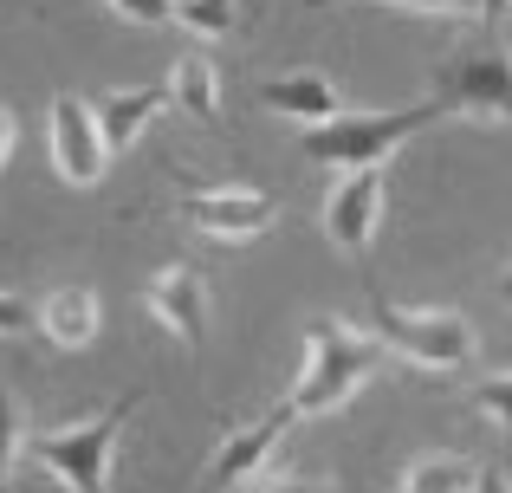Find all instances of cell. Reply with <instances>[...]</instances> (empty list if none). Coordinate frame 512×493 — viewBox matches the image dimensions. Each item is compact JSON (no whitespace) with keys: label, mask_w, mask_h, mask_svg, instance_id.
<instances>
[{"label":"cell","mask_w":512,"mask_h":493,"mask_svg":"<svg viewBox=\"0 0 512 493\" xmlns=\"http://www.w3.org/2000/svg\"><path fill=\"white\" fill-rule=\"evenodd\" d=\"M98 318H104V305H98L91 286H65V292H52L46 305H33V325L46 331L59 351H85V344L98 338Z\"/></svg>","instance_id":"obj_12"},{"label":"cell","mask_w":512,"mask_h":493,"mask_svg":"<svg viewBox=\"0 0 512 493\" xmlns=\"http://www.w3.org/2000/svg\"><path fill=\"white\" fill-rule=\"evenodd\" d=\"M467 403H474V416L487 422V429H512V377H487V383H474L467 390Z\"/></svg>","instance_id":"obj_17"},{"label":"cell","mask_w":512,"mask_h":493,"mask_svg":"<svg viewBox=\"0 0 512 493\" xmlns=\"http://www.w3.org/2000/svg\"><path fill=\"white\" fill-rule=\"evenodd\" d=\"M7 150H13V111L0 104V163H7Z\"/></svg>","instance_id":"obj_22"},{"label":"cell","mask_w":512,"mask_h":493,"mask_svg":"<svg viewBox=\"0 0 512 493\" xmlns=\"http://www.w3.org/2000/svg\"><path fill=\"white\" fill-rule=\"evenodd\" d=\"M370 318H376L383 351L415 364V370H428V377H454V370H467L480 357V338L461 312H409V305H389L370 286Z\"/></svg>","instance_id":"obj_3"},{"label":"cell","mask_w":512,"mask_h":493,"mask_svg":"<svg viewBox=\"0 0 512 493\" xmlns=\"http://www.w3.org/2000/svg\"><path fill=\"white\" fill-rule=\"evenodd\" d=\"M260 104L292 117V124H318V117L338 111V91H331L325 72H286V78H266L260 85Z\"/></svg>","instance_id":"obj_13"},{"label":"cell","mask_w":512,"mask_h":493,"mask_svg":"<svg viewBox=\"0 0 512 493\" xmlns=\"http://www.w3.org/2000/svg\"><path fill=\"white\" fill-rule=\"evenodd\" d=\"M169 104L188 117H201V124H214L221 117V78H214V65L201 59V52H188V59H175L169 72Z\"/></svg>","instance_id":"obj_14"},{"label":"cell","mask_w":512,"mask_h":493,"mask_svg":"<svg viewBox=\"0 0 512 493\" xmlns=\"http://www.w3.org/2000/svg\"><path fill=\"white\" fill-rule=\"evenodd\" d=\"M441 117V104H409V111H331L318 124H299V156L325 169H363V163H389L396 143H409L415 130H428Z\"/></svg>","instance_id":"obj_1"},{"label":"cell","mask_w":512,"mask_h":493,"mask_svg":"<svg viewBox=\"0 0 512 493\" xmlns=\"http://www.w3.org/2000/svg\"><path fill=\"white\" fill-rule=\"evenodd\" d=\"M156 111H169V85H130V91H111V98H98V137H104V156H124L130 143L143 137V124H150Z\"/></svg>","instance_id":"obj_11"},{"label":"cell","mask_w":512,"mask_h":493,"mask_svg":"<svg viewBox=\"0 0 512 493\" xmlns=\"http://www.w3.org/2000/svg\"><path fill=\"white\" fill-rule=\"evenodd\" d=\"M52 163H59V176L78 182V189L104 182V169H111L104 137H98V117H91V104L72 98V91L52 98Z\"/></svg>","instance_id":"obj_7"},{"label":"cell","mask_w":512,"mask_h":493,"mask_svg":"<svg viewBox=\"0 0 512 493\" xmlns=\"http://www.w3.org/2000/svg\"><path fill=\"white\" fill-rule=\"evenodd\" d=\"M402 493H467V487H480V468L467 455H428V461H415V468H402Z\"/></svg>","instance_id":"obj_15"},{"label":"cell","mask_w":512,"mask_h":493,"mask_svg":"<svg viewBox=\"0 0 512 493\" xmlns=\"http://www.w3.org/2000/svg\"><path fill=\"white\" fill-rule=\"evenodd\" d=\"M383 364H389L383 338L350 331V325H338V318H318V325H312V357H305V377H299V390L286 396L292 416H331V409H344Z\"/></svg>","instance_id":"obj_2"},{"label":"cell","mask_w":512,"mask_h":493,"mask_svg":"<svg viewBox=\"0 0 512 493\" xmlns=\"http://www.w3.org/2000/svg\"><path fill=\"white\" fill-rule=\"evenodd\" d=\"M383 189H389V169L383 163L344 169V182L325 195V234H331V247L363 253V247L376 241V221H383Z\"/></svg>","instance_id":"obj_6"},{"label":"cell","mask_w":512,"mask_h":493,"mask_svg":"<svg viewBox=\"0 0 512 493\" xmlns=\"http://www.w3.org/2000/svg\"><path fill=\"white\" fill-rule=\"evenodd\" d=\"M435 104L441 111L480 117V124H506L512 117V65L500 46L487 52H454L448 65L435 72Z\"/></svg>","instance_id":"obj_5"},{"label":"cell","mask_w":512,"mask_h":493,"mask_svg":"<svg viewBox=\"0 0 512 493\" xmlns=\"http://www.w3.org/2000/svg\"><path fill=\"white\" fill-rule=\"evenodd\" d=\"M292 403H279L273 416H260L253 429H240V435H227L221 442V455L208 461V487H247V481H260L266 474V461H273V448L286 442V429H292Z\"/></svg>","instance_id":"obj_9"},{"label":"cell","mask_w":512,"mask_h":493,"mask_svg":"<svg viewBox=\"0 0 512 493\" xmlns=\"http://www.w3.org/2000/svg\"><path fill=\"white\" fill-rule=\"evenodd\" d=\"M480 20H487V26H500V20H506V0H480Z\"/></svg>","instance_id":"obj_23"},{"label":"cell","mask_w":512,"mask_h":493,"mask_svg":"<svg viewBox=\"0 0 512 493\" xmlns=\"http://www.w3.org/2000/svg\"><path fill=\"white\" fill-rule=\"evenodd\" d=\"M305 7H338V0H305ZM409 13H480V0H389Z\"/></svg>","instance_id":"obj_19"},{"label":"cell","mask_w":512,"mask_h":493,"mask_svg":"<svg viewBox=\"0 0 512 493\" xmlns=\"http://www.w3.org/2000/svg\"><path fill=\"white\" fill-rule=\"evenodd\" d=\"M169 20L188 26L195 39H227L240 26V7L234 0H169Z\"/></svg>","instance_id":"obj_16"},{"label":"cell","mask_w":512,"mask_h":493,"mask_svg":"<svg viewBox=\"0 0 512 493\" xmlns=\"http://www.w3.org/2000/svg\"><path fill=\"white\" fill-rule=\"evenodd\" d=\"M143 305H150V318H163L182 344H201L208 338V286H201L195 266H163V273L150 279V292H143Z\"/></svg>","instance_id":"obj_10"},{"label":"cell","mask_w":512,"mask_h":493,"mask_svg":"<svg viewBox=\"0 0 512 493\" xmlns=\"http://www.w3.org/2000/svg\"><path fill=\"white\" fill-rule=\"evenodd\" d=\"M13 455H20V403L0 390V487H7V474H13Z\"/></svg>","instance_id":"obj_18"},{"label":"cell","mask_w":512,"mask_h":493,"mask_svg":"<svg viewBox=\"0 0 512 493\" xmlns=\"http://www.w3.org/2000/svg\"><path fill=\"white\" fill-rule=\"evenodd\" d=\"M273 195H253V189H188L182 195V221L214 241H253V234L273 228Z\"/></svg>","instance_id":"obj_8"},{"label":"cell","mask_w":512,"mask_h":493,"mask_svg":"<svg viewBox=\"0 0 512 493\" xmlns=\"http://www.w3.org/2000/svg\"><path fill=\"white\" fill-rule=\"evenodd\" d=\"M130 416H137V396L124 390L111 409H104V416L72 422V429L33 435V442H26V455H33L59 487H72V493H104V487H111V461H117V442H124V422H130Z\"/></svg>","instance_id":"obj_4"},{"label":"cell","mask_w":512,"mask_h":493,"mask_svg":"<svg viewBox=\"0 0 512 493\" xmlns=\"http://www.w3.org/2000/svg\"><path fill=\"white\" fill-rule=\"evenodd\" d=\"M104 7H117L137 26H169V0H104Z\"/></svg>","instance_id":"obj_20"},{"label":"cell","mask_w":512,"mask_h":493,"mask_svg":"<svg viewBox=\"0 0 512 493\" xmlns=\"http://www.w3.org/2000/svg\"><path fill=\"white\" fill-rule=\"evenodd\" d=\"M20 331H33V305L0 292V338H20Z\"/></svg>","instance_id":"obj_21"}]
</instances>
